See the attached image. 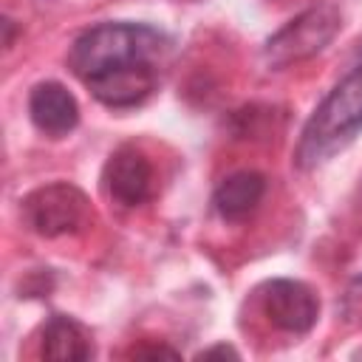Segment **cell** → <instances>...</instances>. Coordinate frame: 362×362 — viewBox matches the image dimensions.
I'll list each match as a JSON object with an SVG mask.
<instances>
[{
	"label": "cell",
	"mask_w": 362,
	"mask_h": 362,
	"mask_svg": "<svg viewBox=\"0 0 362 362\" xmlns=\"http://www.w3.org/2000/svg\"><path fill=\"white\" fill-rule=\"evenodd\" d=\"M170 40L144 23H99L82 31L71 51L68 68L107 107H139L158 85V65Z\"/></svg>",
	"instance_id": "cell-1"
},
{
	"label": "cell",
	"mask_w": 362,
	"mask_h": 362,
	"mask_svg": "<svg viewBox=\"0 0 362 362\" xmlns=\"http://www.w3.org/2000/svg\"><path fill=\"white\" fill-rule=\"evenodd\" d=\"M362 130V62L339 79L331 93L317 105V110L308 116L300 144L294 153V161L300 170H314L325 164L337 150L354 141V136Z\"/></svg>",
	"instance_id": "cell-2"
},
{
	"label": "cell",
	"mask_w": 362,
	"mask_h": 362,
	"mask_svg": "<svg viewBox=\"0 0 362 362\" xmlns=\"http://www.w3.org/2000/svg\"><path fill=\"white\" fill-rule=\"evenodd\" d=\"M339 28H342V17L331 3L311 6V8L300 11L297 17H291L283 28H277L266 40L263 62L272 71H280L294 62L311 59L337 37Z\"/></svg>",
	"instance_id": "cell-3"
},
{
	"label": "cell",
	"mask_w": 362,
	"mask_h": 362,
	"mask_svg": "<svg viewBox=\"0 0 362 362\" xmlns=\"http://www.w3.org/2000/svg\"><path fill=\"white\" fill-rule=\"evenodd\" d=\"M23 221L40 238L76 235L90 221V204L79 187L54 181L31 189L23 198Z\"/></svg>",
	"instance_id": "cell-4"
},
{
	"label": "cell",
	"mask_w": 362,
	"mask_h": 362,
	"mask_svg": "<svg viewBox=\"0 0 362 362\" xmlns=\"http://www.w3.org/2000/svg\"><path fill=\"white\" fill-rule=\"evenodd\" d=\"M263 311L274 328L286 334H308L320 317V300L303 280L277 277L263 288Z\"/></svg>",
	"instance_id": "cell-5"
},
{
	"label": "cell",
	"mask_w": 362,
	"mask_h": 362,
	"mask_svg": "<svg viewBox=\"0 0 362 362\" xmlns=\"http://www.w3.org/2000/svg\"><path fill=\"white\" fill-rule=\"evenodd\" d=\"M107 195L122 206H139L153 192V167L136 147H119L110 153L102 173Z\"/></svg>",
	"instance_id": "cell-6"
},
{
	"label": "cell",
	"mask_w": 362,
	"mask_h": 362,
	"mask_svg": "<svg viewBox=\"0 0 362 362\" xmlns=\"http://www.w3.org/2000/svg\"><path fill=\"white\" fill-rule=\"evenodd\" d=\"M28 116L45 136H68L79 124L76 96L59 82H40L28 96Z\"/></svg>",
	"instance_id": "cell-7"
},
{
	"label": "cell",
	"mask_w": 362,
	"mask_h": 362,
	"mask_svg": "<svg viewBox=\"0 0 362 362\" xmlns=\"http://www.w3.org/2000/svg\"><path fill=\"white\" fill-rule=\"evenodd\" d=\"M263 195H266V178L255 170H240V173L226 175L218 184L212 204L223 221H240L257 209Z\"/></svg>",
	"instance_id": "cell-8"
},
{
	"label": "cell",
	"mask_w": 362,
	"mask_h": 362,
	"mask_svg": "<svg viewBox=\"0 0 362 362\" xmlns=\"http://www.w3.org/2000/svg\"><path fill=\"white\" fill-rule=\"evenodd\" d=\"M40 354L45 359H57V362H82V359L93 356V342L82 322H76L74 317H65V314H51L42 328Z\"/></svg>",
	"instance_id": "cell-9"
},
{
	"label": "cell",
	"mask_w": 362,
	"mask_h": 362,
	"mask_svg": "<svg viewBox=\"0 0 362 362\" xmlns=\"http://www.w3.org/2000/svg\"><path fill=\"white\" fill-rule=\"evenodd\" d=\"M339 311H342V320L354 328H362V274L354 277L342 294V303H339Z\"/></svg>",
	"instance_id": "cell-10"
},
{
	"label": "cell",
	"mask_w": 362,
	"mask_h": 362,
	"mask_svg": "<svg viewBox=\"0 0 362 362\" xmlns=\"http://www.w3.org/2000/svg\"><path fill=\"white\" fill-rule=\"evenodd\" d=\"M133 356H144V359L170 356V359H178V351H173V348H167V345H141V348H133Z\"/></svg>",
	"instance_id": "cell-11"
},
{
	"label": "cell",
	"mask_w": 362,
	"mask_h": 362,
	"mask_svg": "<svg viewBox=\"0 0 362 362\" xmlns=\"http://www.w3.org/2000/svg\"><path fill=\"white\" fill-rule=\"evenodd\" d=\"M212 356H229V359H238V351L232 345H212L206 351L198 354V359H212Z\"/></svg>",
	"instance_id": "cell-12"
},
{
	"label": "cell",
	"mask_w": 362,
	"mask_h": 362,
	"mask_svg": "<svg viewBox=\"0 0 362 362\" xmlns=\"http://www.w3.org/2000/svg\"><path fill=\"white\" fill-rule=\"evenodd\" d=\"M3 28H6V40H3V45H6V48H11V37H14V25H11V20H8V17H3Z\"/></svg>",
	"instance_id": "cell-13"
}]
</instances>
